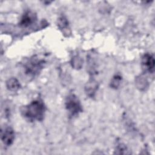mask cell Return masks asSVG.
<instances>
[{
	"label": "cell",
	"mask_w": 155,
	"mask_h": 155,
	"mask_svg": "<svg viewBox=\"0 0 155 155\" xmlns=\"http://www.w3.org/2000/svg\"><path fill=\"white\" fill-rule=\"evenodd\" d=\"M45 111L46 107L43 101L36 99L21 108V114L30 122L42 121L44 118Z\"/></svg>",
	"instance_id": "1"
},
{
	"label": "cell",
	"mask_w": 155,
	"mask_h": 155,
	"mask_svg": "<svg viewBox=\"0 0 155 155\" xmlns=\"http://www.w3.org/2000/svg\"><path fill=\"white\" fill-rule=\"evenodd\" d=\"M45 61L37 56L29 58L24 64V73L30 77H33L40 73L44 67Z\"/></svg>",
	"instance_id": "2"
},
{
	"label": "cell",
	"mask_w": 155,
	"mask_h": 155,
	"mask_svg": "<svg viewBox=\"0 0 155 155\" xmlns=\"http://www.w3.org/2000/svg\"><path fill=\"white\" fill-rule=\"evenodd\" d=\"M65 105V108L68 113V115L71 117L78 116L82 111L81 102L78 96L74 94L70 93L67 96Z\"/></svg>",
	"instance_id": "3"
},
{
	"label": "cell",
	"mask_w": 155,
	"mask_h": 155,
	"mask_svg": "<svg viewBox=\"0 0 155 155\" xmlns=\"http://www.w3.org/2000/svg\"><path fill=\"white\" fill-rule=\"evenodd\" d=\"M142 67L145 71L153 73L154 71L155 60L153 54L147 53H145L141 59Z\"/></svg>",
	"instance_id": "4"
},
{
	"label": "cell",
	"mask_w": 155,
	"mask_h": 155,
	"mask_svg": "<svg viewBox=\"0 0 155 155\" xmlns=\"http://www.w3.org/2000/svg\"><path fill=\"white\" fill-rule=\"evenodd\" d=\"M36 15L31 11L25 12L22 16L19 25L23 28H27L32 25L36 21Z\"/></svg>",
	"instance_id": "5"
},
{
	"label": "cell",
	"mask_w": 155,
	"mask_h": 155,
	"mask_svg": "<svg viewBox=\"0 0 155 155\" xmlns=\"http://www.w3.org/2000/svg\"><path fill=\"white\" fill-rule=\"evenodd\" d=\"M15 138V133L10 127H7L1 130V140L5 146H10Z\"/></svg>",
	"instance_id": "6"
},
{
	"label": "cell",
	"mask_w": 155,
	"mask_h": 155,
	"mask_svg": "<svg viewBox=\"0 0 155 155\" xmlns=\"http://www.w3.org/2000/svg\"><path fill=\"white\" fill-rule=\"evenodd\" d=\"M98 85L97 82L94 80H90L85 86V91L87 94L92 97L94 96L96 91L97 89Z\"/></svg>",
	"instance_id": "7"
},
{
	"label": "cell",
	"mask_w": 155,
	"mask_h": 155,
	"mask_svg": "<svg viewBox=\"0 0 155 155\" xmlns=\"http://www.w3.org/2000/svg\"><path fill=\"white\" fill-rule=\"evenodd\" d=\"M20 87L19 82L15 78H11L6 82V87L9 91H16L20 88Z\"/></svg>",
	"instance_id": "8"
},
{
	"label": "cell",
	"mask_w": 155,
	"mask_h": 155,
	"mask_svg": "<svg viewBox=\"0 0 155 155\" xmlns=\"http://www.w3.org/2000/svg\"><path fill=\"white\" fill-rule=\"evenodd\" d=\"M68 25V21L65 16H61L58 20V26L60 30H61L63 33H65V31H68L69 30Z\"/></svg>",
	"instance_id": "9"
},
{
	"label": "cell",
	"mask_w": 155,
	"mask_h": 155,
	"mask_svg": "<svg viewBox=\"0 0 155 155\" xmlns=\"http://www.w3.org/2000/svg\"><path fill=\"white\" fill-rule=\"evenodd\" d=\"M136 82L137 87L139 88L140 90H145V88L148 87V81L144 77L142 76L137 78Z\"/></svg>",
	"instance_id": "10"
},
{
	"label": "cell",
	"mask_w": 155,
	"mask_h": 155,
	"mask_svg": "<svg viewBox=\"0 0 155 155\" xmlns=\"http://www.w3.org/2000/svg\"><path fill=\"white\" fill-rule=\"evenodd\" d=\"M121 81H122V77L119 75V74H116L114 75L110 82V86L113 88H117L120 83H121Z\"/></svg>",
	"instance_id": "11"
},
{
	"label": "cell",
	"mask_w": 155,
	"mask_h": 155,
	"mask_svg": "<svg viewBox=\"0 0 155 155\" xmlns=\"http://www.w3.org/2000/svg\"><path fill=\"white\" fill-rule=\"evenodd\" d=\"M71 64L72 66L75 68H80L82 67V60L81 59V58H79L78 56H74L73 59H72V62H71Z\"/></svg>",
	"instance_id": "12"
},
{
	"label": "cell",
	"mask_w": 155,
	"mask_h": 155,
	"mask_svg": "<svg viewBox=\"0 0 155 155\" xmlns=\"http://www.w3.org/2000/svg\"><path fill=\"white\" fill-rule=\"evenodd\" d=\"M127 147L123 143H119L116 147V150L119 151V152H118V153H119V154L124 153V151H125V153H127Z\"/></svg>",
	"instance_id": "13"
}]
</instances>
